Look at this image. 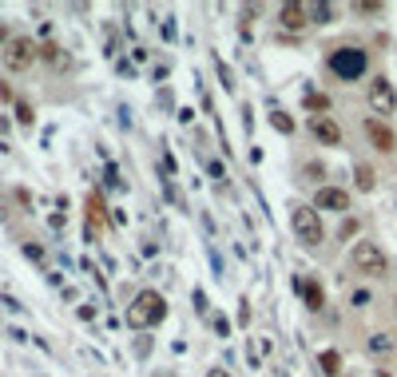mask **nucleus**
<instances>
[{
	"label": "nucleus",
	"mask_w": 397,
	"mask_h": 377,
	"mask_svg": "<svg viewBox=\"0 0 397 377\" xmlns=\"http://www.w3.org/2000/svg\"><path fill=\"white\" fill-rule=\"evenodd\" d=\"M326 68L334 72L337 79H350V84H354V79H362L369 72V56L362 48H354V44H337L326 56Z\"/></svg>",
	"instance_id": "obj_2"
},
{
	"label": "nucleus",
	"mask_w": 397,
	"mask_h": 377,
	"mask_svg": "<svg viewBox=\"0 0 397 377\" xmlns=\"http://www.w3.org/2000/svg\"><path fill=\"white\" fill-rule=\"evenodd\" d=\"M306 16H314V24H330L334 20V4H306Z\"/></svg>",
	"instance_id": "obj_16"
},
{
	"label": "nucleus",
	"mask_w": 397,
	"mask_h": 377,
	"mask_svg": "<svg viewBox=\"0 0 397 377\" xmlns=\"http://www.w3.org/2000/svg\"><path fill=\"white\" fill-rule=\"evenodd\" d=\"M9 40H12V36H9V24L0 20V48H9Z\"/></svg>",
	"instance_id": "obj_23"
},
{
	"label": "nucleus",
	"mask_w": 397,
	"mask_h": 377,
	"mask_svg": "<svg viewBox=\"0 0 397 377\" xmlns=\"http://www.w3.org/2000/svg\"><path fill=\"white\" fill-rule=\"evenodd\" d=\"M163 317H167V298L159 294V290H139L128 310V326L147 330V326H159Z\"/></svg>",
	"instance_id": "obj_1"
},
{
	"label": "nucleus",
	"mask_w": 397,
	"mask_h": 377,
	"mask_svg": "<svg viewBox=\"0 0 397 377\" xmlns=\"http://www.w3.org/2000/svg\"><path fill=\"white\" fill-rule=\"evenodd\" d=\"M40 60H48V64H56V68H64V64H68V56H64V48H60V44H40Z\"/></svg>",
	"instance_id": "obj_14"
},
{
	"label": "nucleus",
	"mask_w": 397,
	"mask_h": 377,
	"mask_svg": "<svg viewBox=\"0 0 397 377\" xmlns=\"http://www.w3.org/2000/svg\"><path fill=\"white\" fill-rule=\"evenodd\" d=\"M310 131H314V139L326 143V147H337V143H342V128H337L330 116H314L310 119Z\"/></svg>",
	"instance_id": "obj_9"
},
{
	"label": "nucleus",
	"mask_w": 397,
	"mask_h": 377,
	"mask_svg": "<svg viewBox=\"0 0 397 377\" xmlns=\"http://www.w3.org/2000/svg\"><path fill=\"white\" fill-rule=\"evenodd\" d=\"M278 24H282V28L302 32V28H310L314 20L306 16V4H282V9H278Z\"/></svg>",
	"instance_id": "obj_10"
},
{
	"label": "nucleus",
	"mask_w": 397,
	"mask_h": 377,
	"mask_svg": "<svg viewBox=\"0 0 397 377\" xmlns=\"http://www.w3.org/2000/svg\"><path fill=\"white\" fill-rule=\"evenodd\" d=\"M16 119L24 123V128H32V119H36V111H32L28 99H16Z\"/></svg>",
	"instance_id": "obj_20"
},
{
	"label": "nucleus",
	"mask_w": 397,
	"mask_h": 377,
	"mask_svg": "<svg viewBox=\"0 0 397 377\" xmlns=\"http://www.w3.org/2000/svg\"><path fill=\"white\" fill-rule=\"evenodd\" d=\"M318 366H322V373H326V377H337V373H342V354H337V349H326V354L318 357Z\"/></svg>",
	"instance_id": "obj_12"
},
{
	"label": "nucleus",
	"mask_w": 397,
	"mask_h": 377,
	"mask_svg": "<svg viewBox=\"0 0 397 377\" xmlns=\"http://www.w3.org/2000/svg\"><path fill=\"white\" fill-rule=\"evenodd\" d=\"M306 111H314V116H326V111H330V96H322V91H310V96H306Z\"/></svg>",
	"instance_id": "obj_17"
},
{
	"label": "nucleus",
	"mask_w": 397,
	"mask_h": 377,
	"mask_svg": "<svg viewBox=\"0 0 397 377\" xmlns=\"http://www.w3.org/2000/svg\"><path fill=\"white\" fill-rule=\"evenodd\" d=\"M354 179H357V191H374L377 187L374 167H366V163H357V167H354Z\"/></svg>",
	"instance_id": "obj_13"
},
{
	"label": "nucleus",
	"mask_w": 397,
	"mask_h": 377,
	"mask_svg": "<svg viewBox=\"0 0 397 377\" xmlns=\"http://www.w3.org/2000/svg\"><path fill=\"white\" fill-rule=\"evenodd\" d=\"M0 99H4V103L12 99V84H9V79H0Z\"/></svg>",
	"instance_id": "obj_22"
},
{
	"label": "nucleus",
	"mask_w": 397,
	"mask_h": 377,
	"mask_svg": "<svg viewBox=\"0 0 397 377\" xmlns=\"http://www.w3.org/2000/svg\"><path fill=\"white\" fill-rule=\"evenodd\" d=\"M369 354H377V357L393 354V337H389V334H374V337H369Z\"/></svg>",
	"instance_id": "obj_15"
},
{
	"label": "nucleus",
	"mask_w": 397,
	"mask_h": 377,
	"mask_svg": "<svg viewBox=\"0 0 397 377\" xmlns=\"http://www.w3.org/2000/svg\"><path fill=\"white\" fill-rule=\"evenodd\" d=\"M302 294H306V306L310 310H322V286H318V282H306V290H302Z\"/></svg>",
	"instance_id": "obj_19"
},
{
	"label": "nucleus",
	"mask_w": 397,
	"mask_h": 377,
	"mask_svg": "<svg viewBox=\"0 0 397 377\" xmlns=\"http://www.w3.org/2000/svg\"><path fill=\"white\" fill-rule=\"evenodd\" d=\"M354 12H362V16H381V4H377V0H362V4H354Z\"/></svg>",
	"instance_id": "obj_21"
},
{
	"label": "nucleus",
	"mask_w": 397,
	"mask_h": 377,
	"mask_svg": "<svg viewBox=\"0 0 397 377\" xmlns=\"http://www.w3.org/2000/svg\"><path fill=\"white\" fill-rule=\"evenodd\" d=\"M270 123H274L282 135H294V119H290L286 111H270Z\"/></svg>",
	"instance_id": "obj_18"
},
{
	"label": "nucleus",
	"mask_w": 397,
	"mask_h": 377,
	"mask_svg": "<svg viewBox=\"0 0 397 377\" xmlns=\"http://www.w3.org/2000/svg\"><path fill=\"white\" fill-rule=\"evenodd\" d=\"M40 60V44L32 36H12L9 48H4V68L9 72H28Z\"/></svg>",
	"instance_id": "obj_5"
},
{
	"label": "nucleus",
	"mask_w": 397,
	"mask_h": 377,
	"mask_svg": "<svg viewBox=\"0 0 397 377\" xmlns=\"http://www.w3.org/2000/svg\"><path fill=\"white\" fill-rule=\"evenodd\" d=\"M350 266H354L357 274H366V278H381L389 270V258H386V250L377 247V242L357 238L354 247H350Z\"/></svg>",
	"instance_id": "obj_4"
},
{
	"label": "nucleus",
	"mask_w": 397,
	"mask_h": 377,
	"mask_svg": "<svg viewBox=\"0 0 397 377\" xmlns=\"http://www.w3.org/2000/svg\"><path fill=\"white\" fill-rule=\"evenodd\" d=\"M207 377H230V373H227V369H211Z\"/></svg>",
	"instance_id": "obj_24"
},
{
	"label": "nucleus",
	"mask_w": 397,
	"mask_h": 377,
	"mask_svg": "<svg viewBox=\"0 0 397 377\" xmlns=\"http://www.w3.org/2000/svg\"><path fill=\"white\" fill-rule=\"evenodd\" d=\"M314 210H318V215H322V210H330V215H346V210H350V191H342V187H318Z\"/></svg>",
	"instance_id": "obj_7"
},
{
	"label": "nucleus",
	"mask_w": 397,
	"mask_h": 377,
	"mask_svg": "<svg viewBox=\"0 0 397 377\" xmlns=\"http://www.w3.org/2000/svg\"><path fill=\"white\" fill-rule=\"evenodd\" d=\"M369 108L377 111V116H393L397 111V88L389 84V76H374L369 79Z\"/></svg>",
	"instance_id": "obj_6"
},
{
	"label": "nucleus",
	"mask_w": 397,
	"mask_h": 377,
	"mask_svg": "<svg viewBox=\"0 0 397 377\" xmlns=\"http://www.w3.org/2000/svg\"><path fill=\"white\" fill-rule=\"evenodd\" d=\"M366 139L381 151V155H389V151L397 147V139H393V131H389V123H386V119H377V116L366 119Z\"/></svg>",
	"instance_id": "obj_8"
},
{
	"label": "nucleus",
	"mask_w": 397,
	"mask_h": 377,
	"mask_svg": "<svg viewBox=\"0 0 397 377\" xmlns=\"http://www.w3.org/2000/svg\"><path fill=\"white\" fill-rule=\"evenodd\" d=\"M290 230H294V238L302 242V247H322V238H326V230H322V215H318L314 207H306V203H294L290 207Z\"/></svg>",
	"instance_id": "obj_3"
},
{
	"label": "nucleus",
	"mask_w": 397,
	"mask_h": 377,
	"mask_svg": "<svg viewBox=\"0 0 397 377\" xmlns=\"http://www.w3.org/2000/svg\"><path fill=\"white\" fill-rule=\"evenodd\" d=\"M104 218H108V215H104V198H99L96 191H91V195H88V235H96Z\"/></svg>",
	"instance_id": "obj_11"
}]
</instances>
